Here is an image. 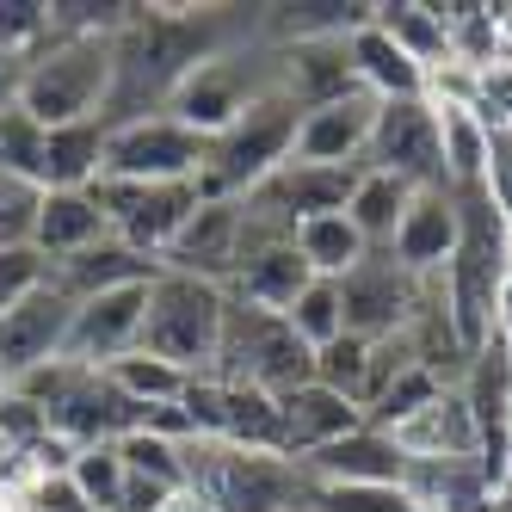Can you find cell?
Returning <instances> with one entry per match:
<instances>
[{"mask_svg":"<svg viewBox=\"0 0 512 512\" xmlns=\"http://www.w3.org/2000/svg\"><path fill=\"white\" fill-rule=\"evenodd\" d=\"M186 488L210 512H303L315 506V482L284 451H241L223 438H179Z\"/></svg>","mask_w":512,"mask_h":512,"instance_id":"1","label":"cell"},{"mask_svg":"<svg viewBox=\"0 0 512 512\" xmlns=\"http://www.w3.org/2000/svg\"><path fill=\"white\" fill-rule=\"evenodd\" d=\"M25 401H38L50 432L62 438L68 451H87V445H118V438L142 432V420H149V408L142 401H130L105 371H93V364H75V358H50L38 364L31 377L13 383Z\"/></svg>","mask_w":512,"mask_h":512,"instance_id":"2","label":"cell"},{"mask_svg":"<svg viewBox=\"0 0 512 512\" xmlns=\"http://www.w3.org/2000/svg\"><path fill=\"white\" fill-rule=\"evenodd\" d=\"M112 75H118L112 68V38H68V31H50V44L25 62L19 112L38 118L44 130L105 118V105H112Z\"/></svg>","mask_w":512,"mask_h":512,"instance_id":"3","label":"cell"},{"mask_svg":"<svg viewBox=\"0 0 512 512\" xmlns=\"http://www.w3.org/2000/svg\"><path fill=\"white\" fill-rule=\"evenodd\" d=\"M297 124H303V105L284 87L260 93L229 130L210 136L204 167H198V198H247L266 173H278L290 161V149H297Z\"/></svg>","mask_w":512,"mask_h":512,"instance_id":"4","label":"cell"},{"mask_svg":"<svg viewBox=\"0 0 512 512\" xmlns=\"http://www.w3.org/2000/svg\"><path fill=\"white\" fill-rule=\"evenodd\" d=\"M223 297H229V290H223ZM210 377L216 383H247V389H260V395L278 401L290 389L315 383V352L290 334L284 315H266V309L229 297L223 303V340H216Z\"/></svg>","mask_w":512,"mask_h":512,"instance_id":"5","label":"cell"},{"mask_svg":"<svg viewBox=\"0 0 512 512\" xmlns=\"http://www.w3.org/2000/svg\"><path fill=\"white\" fill-rule=\"evenodd\" d=\"M223 284H204L186 272H155L149 309H142V340L136 352H149L186 377H210L216 340H223Z\"/></svg>","mask_w":512,"mask_h":512,"instance_id":"6","label":"cell"},{"mask_svg":"<svg viewBox=\"0 0 512 512\" xmlns=\"http://www.w3.org/2000/svg\"><path fill=\"white\" fill-rule=\"evenodd\" d=\"M210 136L186 130L179 118H130V124H105V161L99 179H130V186H179L198 179Z\"/></svg>","mask_w":512,"mask_h":512,"instance_id":"7","label":"cell"},{"mask_svg":"<svg viewBox=\"0 0 512 512\" xmlns=\"http://www.w3.org/2000/svg\"><path fill=\"white\" fill-rule=\"evenodd\" d=\"M93 204L105 210V223L124 247H136L142 260L161 266V253L173 247V235L192 223L198 198V179H179V186H130V179H93Z\"/></svg>","mask_w":512,"mask_h":512,"instance_id":"8","label":"cell"},{"mask_svg":"<svg viewBox=\"0 0 512 512\" xmlns=\"http://www.w3.org/2000/svg\"><path fill=\"white\" fill-rule=\"evenodd\" d=\"M364 167L389 173L401 186H445V149H438V112L432 99H377V124L364 142Z\"/></svg>","mask_w":512,"mask_h":512,"instance_id":"9","label":"cell"},{"mask_svg":"<svg viewBox=\"0 0 512 512\" xmlns=\"http://www.w3.org/2000/svg\"><path fill=\"white\" fill-rule=\"evenodd\" d=\"M420 303V278H408L389 253H364V260L340 278V321L352 340H389L414 321Z\"/></svg>","mask_w":512,"mask_h":512,"instance_id":"10","label":"cell"},{"mask_svg":"<svg viewBox=\"0 0 512 512\" xmlns=\"http://www.w3.org/2000/svg\"><path fill=\"white\" fill-rule=\"evenodd\" d=\"M358 173L364 167H315V161H284L278 173H266L260 186L247 192L253 210H266L278 216V223L297 235V223H315V216H334L346 210L352 186H358Z\"/></svg>","mask_w":512,"mask_h":512,"instance_id":"11","label":"cell"},{"mask_svg":"<svg viewBox=\"0 0 512 512\" xmlns=\"http://www.w3.org/2000/svg\"><path fill=\"white\" fill-rule=\"evenodd\" d=\"M142 309H149V284H124V290H105V297L75 303V321H68L62 358L93 364V371L130 358L136 340H142Z\"/></svg>","mask_w":512,"mask_h":512,"instance_id":"12","label":"cell"},{"mask_svg":"<svg viewBox=\"0 0 512 512\" xmlns=\"http://www.w3.org/2000/svg\"><path fill=\"white\" fill-rule=\"evenodd\" d=\"M68 321H75V303H68L50 278L31 290L19 309L0 315V371H7V383H19V377L38 371V364L62 358V346H68Z\"/></svg>","mask_w":512,"mask_h":512,"instance_id":"13","label":"cell"},{"mask_svg":"<svg viewBox=\"0 0 512 512\" xmlns=\"http://www.w3.org/2000/svg\"><path fill=\"white\" fill-rule=\"evenodd\" d=\"M241 266V198H204L192 223L161 253V272H186L204 284H229Z\"/></svg>","mask_w":512,"mask_h":512,"instance_id":"14","label":"cell"},{"mask_svg":"<svg viewBox=\"0 0 512 512\" xmlns=\"http://www.w3.org/2000/svg\"><path fill=\"white\" fill-rule=\"evenodd\" d=\"M383 253L408 278H438L445 272L451 253H457V198H451V186L414 192L408 210H401V223H395V241Z\"/></svg>","mask_w":512,"mask_h":512,"instance_id":"15","label":"cell"},{"mask_svg":"<svg viewBox=\"0 0 512 512\" xmlns=\"http://www.w3.org/2000/svg\"><path fill=\"white\" fill-rule=\"evenodd\" d=\"M297 463L309 469L315 488H401V469H408L401 445L377 426H358V432L334 438V445H321L315 457H297Z\"/></svg>","mask_w":512,"mask_h":512,"instance_id":"16","label":"cell"},{"mask_svg":"<svg viewBox=\"0 0 512 512\" xmlns=\"http://www.w3.org/2000/svg\"><path fill=\"white\" fill-rule=\"evenodd\" d=\"M371 124H377V99H371V93L327 99V105H315V112H303L290 161H315V167H364V142H371Z\"/></svg>","mask_w":512,"mask_h":512,"instance_id":"17","label":"cell"},{"mask_svg":"<svg viewBox=\"0 0 512 512\" xmlns=\"http://www.w3.org/2000/svg\"><path fill=\"white\" fill-rule=\"evenodd\" d=\"M401 494L420 512H494V500H500L482 457H408Z\"/></svg>","mask_w":512,"mask_h":512,"instance_id":"18","label":"cell"},{"mask_svg":"<svg viewBox=\"0 0 512 512\" xmlns=\"http://www.w3.org/2000/svg\"><path fill=\"white\" fill-rule=\"evenodd\" d=\"M272 50H278V87L303 112H315L327 99H346V93H364L352 75L346 38H297V44H272Z\"/></svg>","mask_w":512,"mask_h":512,"instance_id":"19","label":"cell"},{"mask_svg":"<svg viewBox=\"0 0 512 512\" xmlns=\"http://www.w3.org/2000/svg\"><path fill=\"white\" fill-rule=\"evenodd\" d=\"M155 260H142L136 247H124L118 235L99 241L87 253H68V260H50V284L62 290L68 303H87V297H105V290H124V284H155Z\"/></svg>","mask_w":512,"mask_h":512,"instance_id":"20","label":"cell"},{"mask_svg":"<svg viewBox=\"0 0 512 512\" xmlns=\"http://www.w3.org/2000/svg\"><path fill=\"white\" fill-rule=\"evenodd\" d=\"M389 438L401 445V457H482V438H475V414H469L463 389H438Z\"/></svg>","mask_w":512,"mask_h":512,"instance_id":"21","label":"cell"},{"mask_svg":"<svg viewBox=\"0 0 512 512\" xmlns=\"http://www.w3.org/2000/svg\"><path fill=\"white\" fill-rule=\"evenodd\" d=\"M278 414H284V451L290 457H315L321 445H334V438L364 426V414L352 408V401L334 395V389H321V383H303V389L278 395Z\"/></svg>","mask_w":512,"mask_h":512,"instance_id":"22","label":"cell"},{"mask_svg":"<svg viewBox=\"0 0 512 512\" xmlns=\"http://www.w3.org/2000/svg\"><path fill=\"white\" fill-rule=\"evenodd\" d=\"M371 13H377V7H371ZM346 50H352L358 87L371 93V99H426V68H420L408 50H395V38H389L377 19H364L352 38H346Z\"/></svg>","mask_w":512,"mask_h":512,"instance_id":"23","label":"cell"},{"mask_svg":"<svg viewBox=\"0 0 512 512\" xmlns=\"http://www.w3.org/2000/svg\"><path fill=\"white\" fill-rule=\"evenodd\" d=\"M309 284H315V272L303 266V253L290 247V241H278V247L247 253L223 290H229V297H241V303H253V309H266V315H284Z\"/></svg>","mask_w":512,"mask_h":512,"instance_id":"24","label":"cell"},{"mask_svg":"<svg viewBox=\"0 0 512 512\" xmlns=\"http://www.w3.org/2000/svg\"><path fill=\"white\" fill-rule=\"evenodd\" d=\"M99 241H112V223L93 204V192H44L38 223H31V247L44 260H68V253H87Z\"/></svg>","mask_w":512,"mask_h":512,"instance_id":"25","label":"cell"},{"mask_svg":"<svg viewBox=\"0 0 512 512\" xmlns=\"http://www.w3.org/2000/svg\"><path fill=\"white\" fill-rule=\"evenodd\" d=\"M99 161H105V118L44 130V173H38V192H87L93 179H99Z\"/></svg>","mask_w":512,"mask_h":512,"instance_id":"26","label":"cell"},{"mask_svg":"<svg viewBox=\"0 0 512 512\" xmlns=\"http://www.w3.org/2000/svg\"><path fill=\"white\" fill-rule=\"evenodd\" d=\"M408 198H414V186H401V179L364 167L358 186H352V198H346V223L364 235V247L377 253V247L395 241V223H401V210H408Z\"/></svg>","mask_w":512,"mask_h":512,"instance_id":"27","label":"cell"},{"mask_svg":"<svg viewBox=\"0 0 512 512\" xmlns=\"http://www.w3.org/2000/svg\"><path fill=\"white\" fill-rule=\"evenodd\" d=\"M290 247H297L303 253V266L315 272V278H346L358 260H364V253H371V247H364V235L346 223V210H334V216H315V223H297V235H290Z\"/></svg>","mask_w":512,"mask_h":512,"instance_id":"28","label":"cell"},{"mask_svg":"<svg viewBox=\"0 0 512 512\" xmlns=\"http://www.w3.org/2000/svg\"><path fill=\"white\" fill-rule=\"evenodd\" d=\"M371 19L395 38V50H408V56L426 68V75L451 62V31H445V19H438V7H420V0H395V7H377Z\"/></svg>","mask_w":512,"mask_h":512,"instance_id":"29","label":"cell"},{"mask_svg":"<svg viewBox=\"0 0 512 512\" xmlns=\"http://www.w3.org/2000/svg\"><path fill=\"white\" fill-rule=\"evenodd\" d=\"M105 377H112L130 401H142V408H173L179 395H186V371H173V364H161V358H149V352H130V358H118V364H105Z\"/></svg>","mask_w":512,"mask_h":512,"instance_id":"30","label":"cell"},{"mask_svg":"<svg viewBox=\"0 0 512 512\" xmlns=\"http://www.w3.org/2000/svg\"><path fill=\"white\" fill-rule=\"evenodd\" d=\"M68 482L81 488L87 512H118V506H124L130 469H124L118 445H87V451H75V463H68Z\"/></svg>","mask_w":512,"mask_h":512,"instance_id":"31","label":"cell"},{"mask_svg":"<svg viewBox=\"0 0 512 512\" xmlns=\"http://www.w3.org/2000/svg\"><path fill=\"white\" fill-rule=\"evenodd\" d=\"M284 321H290V334H297L309 352H321L327 340H340L346 334V321H340V284L334 278H315L303 297L284 309Z\"/></svg>","mask_w":512,"mask_h":512,"instance_id":"32","label":"cell"},{"mask_svg":"<svg viewBox=\"0 0 512 512\" xmlns=\"http://www.w3.org/2000/svg\"><path fill=\"white\" fill-rule=\"evenodd\" d=\"M118 457L130 475H142V482H155L167 494L186 488V463H179V438H161V432H130L118 438Z\"/></svg>","mask_w":512,"mask_h":512,"instance_id":"33","label":"cell"},{"mask_svg":"<svg viewBox=\"0 0 512 512\" xmlns=\"http://www.w3.org/2000/svg\"><path fill=\"white\" fill-rule=\"evenodd\" d=\"M0 173L31 179V186H38V173H44V124L25 118L19 105L0 112Z\"/></svg>","mask_w":512,"mask_h":512,"instance_id":"34","label":"cell"},{"mask_svg":"<svg viewBox=\"0 0 512 512\" xmlns=\"http://www.w3.org/2000/svg\"><path fill=\"white\" fill-rule=\"evenodd\" d=\"M438 389H445V383H438L432 371H420V364H414V371H401L377 401H371V408H364V426H377V432H395L401 420H408V414H420L426 408V401L438 395Z\"/></svg>","mask_w":512,"mask_h":512,"instance_id":"35","label":"cell"},{"mask_svg":"<svg viewBox=\"0 0 512 512\" xmlns=\"http://www.w3.org/2000/svg\"><path fill=\"white\" fill-rule=\"evenodd\" d=\"M364 364H371V340H352V334H340V340H327V346L315 352V383H321V389H334V395H346L352 408H358Z\"/></svg>","mask_w":512,"mask_h":512,"instance_id":"36","label":"cell"},{"mask_svg":"<svg viewBox=\"0 0 512 512\" xmlns=\"http://www.w3.org/2000/svg\"><path fill=\"white\" fill-rule=\"evenodd\" d=\"M50 44V7L44 0H0V50L38 56Z\"/></svg>","mask_w":512,"mask_h":512,"instance_id":"37","label":"cell"},{"mask_svg":"<svg viewBox=\"0 0 512 512\" xmlns=\"http://www.w3.org/2000/svg\"><path fill=\"white\" fill-rule=\"evenodd\" d=\"M0 438H7V451L13 457H25V451H38V445H50V420H44V408L38 401H25L13 383H7V395H0Z\"/></svg>","mask_w":512,"mask_h":512,"instance_id":"38","label":"cell"},{"mask_svg":"<svg viewBox=\"0 0 512 512\" xmlns=\"http://www.w3.org/2000/svg\"><path fill=\"white\" fill-rule=\"evenodd\" d=\"M44 192L31 179L0 173V247H31V223H38Z\"/></svg>","mask_w":512,"mask_h":512,"instance_id":"39","label":"cell"},{"mask_svg":"<svg viewBox=\"0 0 512 512\" xmlns=\"http://www.w3.org/2000/svg\"><path fill=\"white\" fill-rule=\"evenodd\" d=\"M44 278H50V260L38 247H0V315L19 309Z\"/></svg>","mask_w":512,"mask_h":512,"instance_id":"40","label":"cell"},{"mask_svg":"<svg viewBox=\"0 0 512 512\" xmlns=\"http://www.w3.org/2000/svg\"><path fill=\"white\" fill-rule=\"evenodd\" d=\"M315 512H420L401 488H315Z\"/></svg>","mask_w":512,"mask_h":512,"instance_id":"41","label":"cell"},{"mask_svg":"<svg viewBox=\"0 0 512 512\" xmlns=\"http://www.w3.org/2000/svg\"><path fill=\"white\" fill-rule=\"evenodd\" d=\"M488 198L512 223V130H488Z\"/></svg>","mask_w":512,"mask_h":512,"instance_id":"42","label":"cell"},{"mask_svg":"<svg viewBox=\"0 0 512 512\" xmlns=\"http://www.w3.org/2000/svg\"><path fill=\"white\" fill-rule=\"evenodd\" d=\"M25 62H31V56H13V50H0V112H7V105H19Z\"/></svg>","mask_w":512,"mask_h":512,"instance_id":"43","label":"cell"},{"mask_svg":"<svg viewBox=\"0 0 512 512\" xmlns=\"http://www.w3.org/2000/svg\"><path fill=\"white\" fill-rule=\"evenodd\" d=\"M155 512H210V506H204V500H198L192 488H179V494H173L167 506H155Z\"/></svg>","mask_w":512,"mask_h":512,"instance_id":"44","label":"cell"},{"mask_svg":"<svg viewBox=\"0 0 512 512\" xmlns=\"http://www.w3.org/2000/svg\"><path fill=\"white\" fill-rule=\"evenodd\" d=\"M7 475H13V451H7V438H0V488H7Z\"/></svg>","mask_w":512,"mask_h":512,"instance_id":"45","label":"cell"},{"mask_svg":"<svg viewBox=\"0 0 512 512\" xmlns=\"http://www.w3.org/2000/svg\"><path fill=\"white\" fill-rule=\"evenodd\" d=\"M0 395H7V371H0Z\"/></svg>","mask_w":512,"mask_h":512,"instance_id":"46","label":"cell"},{"mask_svg":"<svg viewBox=\"0 0 512 512\" xmlns=\"http://www.w3.org/2000/svg\"><path fill=\"white\" fill-rule=\"evenodd\" d=\"M303 512H315V506H303Z\"/></svg>","mask_w":512,"mask_h":512,"instance_id":"47","label":"cell"}]
</instances>
